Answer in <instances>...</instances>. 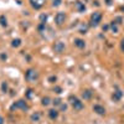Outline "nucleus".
<instances>
[{
    "label": "nucleus",
    "instance_id": "f257e3e1",
    "mask_svg": "<svg viewBox=\"0 0 124 124\" xmlns=\"http://www.w3.org/2000/svg\"><path fill=\"white\" fill-rule=\"evenodd\" d=\"M68 102H70V104L72 106V108H73L76 112H79L85 108L83 106V102H82L81 99H78L76 96H70L68 97Z\"/></svg>",
    "mask_w": 124,
    "mask_h": 124
},
{
    "label": "nucleus",
    "instance_id": "f03ea898",
    "mask_svg": "<svg viewBox=\"0 0 124 124\" xmlns=\"http://www.w3.org/2000/svg\"><path fill=\"white\" fill-rule=\"evenodd\" d=\"M25 79L27 82H36L39 79V72L35 68H29L25 72Z\"/></svg>",
    "mask_w": 124,
    "mask_h": 124
},
{
    "label": "nucleus",
    "instance_id": "7ed1b4c3",
    "mask_svg": "<svg viewBox=\"0 0 124 124\" xmlns=\"http://www.w3.org/2000/svg\"><path fill=\"white\" fill-rule=\"evenodd\" d=\"M16 109H21V110H29V106L25 99H19L16 101L14 104H11L10 110H16Z\"/></svg>",
    "mask_w": 124,
    "mask_h": 124
},
{
    "label": "nucleus",
    "instance_id": "20e7f679",
    "mask_svg": "<svg viewBox=\"0 0 124 124\" xmlns=\"http://www.w3.org/2000/svg\"><path fill=\"white\" fill-rule=\"evenodd\" d=\"M102 20V14L99 11H94L91 15V26H98Z\"/></svg>",
    "mask_w": 124,
    "mask_h": 124
},
{
    "label": "nucleus",
    "instance_id": "39448f33",
    "mask_svg": "<svg viewBox=\"0 0 124 124\" xmlns=\"http://www.w3.org/2000/svg\"><path fill=\"white\" fill-rule=\"evenodd\" d=\"M66 19H67V16H66V14H65V13H57V14H56V16H55V23H56V25L62 26V25L65 24Z\"/></svg>",
    "mask_w": 124,
    "mask_h": 124
},
{
    "label": "nucleus",
    "instance_id": "423d86ee",
    "mask_svg": "<svg viewBox=\"0 0 124 124\" xmlns=\"http://www.w3.org/2000/svg\"><path fill=\"white\" fill-rule=\"evenodd\" d=\"M29 3L35 10H40L41 8H44L46 0H29Z\"/></svg>",
    "mask_w": 124,
    "mask_h": 124
},
{
    "label": "nucleus",
    "instance_id": "0eeeda50",
    "mask_svg": "<svg viewBox=\"0 0 124 124\" xmlns=\"http://www.w3.org/2000/svg\"><path fill=\"white\" fill-rule=\"evenodd\" d=\"M54 51H55L56 54H62L65 51V44L62 42V41H57V42H55Z\"/></svg>",
    "mask_w": 124,
    "mask_h": 124
},
{
    "label": "nucleus",
    "instance_id": "6e6552de",
    "mask_svg": "<svg viewBox=\"0 0 124 124\" xmlns=\"http://www.w3.org/2000/svg\"><path fill=\"white\" fill-rule=\"evenodd\" d=\"M93 112L97 113L98 116H106V108L101 104H94L93 106Z\"/></svg>",
    "mask_w": 124,
    "mask_h": 124
},
{
    "label": "nucleus",
    "instance_id": "1a4fd4ad",
    "mask_svg": "<svg viewBox=\"0 0 124 124\" xmlns=\"http://www.w3.org/2000/svg\"><path fill=\"white\" fill-rule=\"evenodd\" d=\"M93 96V92L91 89H85L83 92H82V98H83L85 101H89Z\"/></svg>",
    "mask_w": 124,
    "mask_h": 124
},
{
    "label": "nucleus",
    "instance_id": "9d476101",
    "mask_svg": "<svg viewBox=\"0 0 124 124\" xmlns=\"http://www.w3.org/2000/svg\"><path fill=\"white\" fill-rule=\"evenodd\" d=\"M75 46L78 47V48H85L86 47V42H85V40H82V39H75Z\"/></svg>",
    "mask_w": 124,
    "mask_h": 124
},
{
    "label": "nucleus",
    "instance_id": "9b49d317",
    "mask_svg": "<svg viewBox=\"0 0 124 124\" xmlns=\"http://www.w3.org/2000/svg\"><path fill=\"white\" fill-rule=\"evenodd\" d=\"M58 113H60V112H58L57 109H55V108H54V109H50V110H48V117H50V119H52V120L57 119V118H58Z\"/></svg>",
    "mask_w": 124,
    "mask_h": 124
},
{
    "label": "nucleus",
    "instance_id": "f8f14e48",
    "mask_svg": "<svg viewBox=\"0 0 124 124\" xmlns=\"http://www.w3.org/2000/svg\"><path fill=\"white\" fill-rule=\"evenodd\" d=\"M76 9H77L78 13H85L86 11V5L83 3H81V1H77L76 3Z\"/></svg>",
    "mask_w": 124,
    "mask_h": 124
},
{
    "label": "nucleus",
    "instance_id": "ddd939ff",
    "mask_svg": "<svg viewBox=\"0 0 124 124\" xmlns=\"http://www.w3.org/2000/svg\"><path fill=\"white\" fill-rule=\"evenodd\" d=\"M122 96H123V93H122V91L120 89H117L114 93H113V96H112V98L114 99L116 102H118L120 98H122Z\"/></svg>",
    "mask_w": 124,
    "mask_h": 124
},
{
    "label": "nucleus",
    "instance_id": "4468645a",
    "mask_svg": "<svg viewBox=\"0 0 124 124\" xmlns=\"http://www.w3.org/2000/svg\"><path fill=\"white\" fill-rule=\"evenodd\" d=\"M51 103H52V101H51V98H50V97H44V98H42V101H41V104H42L44 107L50 106Z\"/></svg>",
    "mask_w": 124,
    "mask_h": 124
},
{
    "label": "nucleus",
    "instance_id": "2eb2a0df",
    "mask_svg": "<svg viewBox=\"0 0 124 124\" xmlns=\"http://www.w3.org/2000/svg\"><path fill=\"white\" fill-rule=\"evenodd\" d=\"M11 46H13V47L21 46V40H20V39H14V40L11 41Z\"/></svg>",
    "mask_w": 124,
    "mask_h": 124
},
{
    "label": "nucleus",
    "instance_id": "dca6fc26",
    "mask_svg": "<svg viewBox=\"0 0 124 124\" xmlns=\"http://www.w3.org/2000/svg\"><path fill=\"white\" fill-rule=\"evenodd\" d=\"M110 30H112L113 34H117V32H118V27H117V23H116V21H112V24H110Z\"/></svg>",
    "mask_w": 124,
    "mask_h": 124
},
{
    "label": "nucleus",
    "instance_id": "f3484780",
    "mask_svg": "<svg viewBox=\"0 0 124 124\" xmlns=\"http://www.w3.org/2000/svg\"><path fill=\"white\" fill-rule=\"evenodd\" d=\"M0 25H1V26H8V20H6V17L4 16V15H1V16H0Z\"/></svg>",
    "mask_w": 124,
    "mask_h": 124
},
{
    "label": "nucleus",
    "instance_id": "a211bd4d",
    "mask_svg": "<svg viewBox=\"0 0 124 124\" xmlns=\"http://www.w3.org/2000/svg\"><path fill=\"white\" fill-rule=\"evenodd\" d=\"M62 4V0H52V6L54 8H57Z\"/></svg>",
    "mask_w": 124,
    "mask_h": 124
},
{
    "label": "nucleus",
    "instance_id": "6ab92c4d",
    "mask_svg": "<svg viewBox=\"0 0 124 124\" xmlns=\"http://www.w3.org/2000/svg\"><path fill=\"white\" fill-rule=\"evenodd\" d=\"M87 30H88V26H82L81 29H79V34H87Z\"/></svg>",
    "mask_w": 124,
    "mask_h": 124
},
{
    "label": "nucleus",
    "instance_id": "aec40b11",
    "mask_svg": "<svg viewBox=\"0 0 124 124\" xmlns=\"http://www.w3.org/2000/svg\"><path fill=\"white\" fill-rule=\"evenodd\" d=\"M52 103H54V106H61L62 104V101L60 98H56V99L52 101Z\"/></svg>",
    "mask_w": 124,
    "mask_h": 124
},
{
    "label": "nucleus",
    "instance_id": "412c9836",
    "mask_svg": "<svg viewBox=\"0 0 124 124\" xmlns=\"http://www.w3.org/2000/svg\"><path fill=\"white\" fill-rule=\"evenodd\" d=\"M31 119L35 120V122H37V120L40 119V114H39V113H36V114H32V116H31Z\"/></svg>",
    "mask_w": 124,
    "mask_h": 124
},
{
    "label": "nucleus",
    "instance_id": "4be33fe9",
    "mask_svg": "<svg viewBox=\"0 0 124 124\" xmlns=\"http://www.w3.org/2000/svg\"><path fill=\"white\" fill-rule=\"evenodd\" d=\"M1 88H3V92H4V93H6V92H8V83H6V82H4V83H3Z\"/></svg>",
    "mask_w": 124,
    "mask_h": 124
},
{
    "label": "nucleus",
    "instance_id": "5701e85b",
    "mask_svg": "<svg viewBox=\"0 0 124 124\" xmlns=\"http://www.w3.org/2000/svg\"><path fill=\"white\" fill-rule=\"evenodd\" d=\"M54 91H55V92L57 93V94H60V93L62 92V88H61V87H57V86H56V87L54 88Z\"/></svg>",
    "mask_w": 124,
    "mask_h": 124
},
{
    "label": "nucleus",
    "instance_id": "b1692460",
    "mask_svg": "<svg viewBox=\"0 0 124 124\" xmlns=\"http://www.w3.org/2000/svg\"><path fill=\"white\" fill-rule=\"evenodd\" d=\"M26 97H27V98H31V97H32V89H27Z\"/></svg>",
    "mask_w": 124,
    "mask_h": 124
},
{
    "label": "nucleus",
    "instance_id": "393cba45",
    "mask_svg": "<svg viewBox=\"0 0 124 124\" xmlns=\"http://www.w3.org/2000/svg\"><path fill=\"white\" fill-rule=\"evenodd\" d=\"M56 79H57V78H56V76H51V77L48 78V81L51 82V83H55V82H56Z\"/></svg>",
    "mask_w": 124,
    "mask_h": 124
},
{
    "label": "nucleus",
    "instance_id": "a878e982",
    "mask_svg": "<svg viewBox=\"0 0 124 124\" xmlns=\"http://www.w3.org/2000/svg\"><path fill=\"white\" fill-rule=\"evenodd\" d=\"M120 50L124 52V39H122V41H120Z\"/></svg>",
    "mask_w": 124,
    "mask_h": 124
},
{
    "label": "nucleus",
    "instance_id": "bb28decb",
    "mask_svg": "<svg viewBox=\"0 0 124 124\" xmlns=\"http://www.w3.org/2000/svg\"><path fill=\"white\" fill-rule=\"evenodd\" d=\"M60 108H61V110H66V109H67V106H66V104H63V103H62V104L60 106Z\"/></svg>",
    "mask_w": 124,
    "mask_h": 124
},
{
    "label": "nucleus",
    "instance_id": "cd10ccee",
    "mask_svg": "<svg viewBox=\"0 0 124 124\" xmlns=\"http://www.w3.org/2000/svg\"><path fill=\"white\" fill-rule=\"evenodd\" d=\"M109 29V25H106V26H103V31H106V30H108Z\"/></svg>",
    "mask_w": 124,
    "mask_h": 124
},
{
    "label": "nucleus",
    "instance_id": "c85d7f7f",
    "mask_svg": "<svg viewBox=\"0 0 124 124\" xmlns=\"http://www.w3.org/2000/svg\"><path fill=\"white\" fill-rule=\"evenodd\" d=\"M0 124H4V118L0 116Z\"/></svg>",
    "mask_w": 124,
    "mask_h": 124
}]
</instances>
